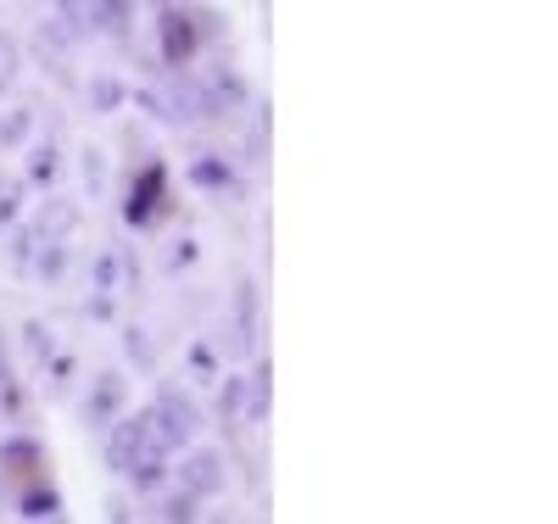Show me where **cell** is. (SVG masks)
Wrapping results in <instances>:
<instances>
[{"mask_svg":"<svg viewBox=\"0 0 558 524\" xmlns=\"http://www.w3.org/2000/svg\"><path fill=\"white\" fill-rule=\"evenodd\" d=\"M146 418H151V430H157L162 452L191 447V441H196V430H202V413H196V402L184 397V391H162V397L146 407Z\"/></svg>","mask_w":558,"mask_h":524,"instance_id":"obj_1","label":"cell"},{"mask_svg":"<svg viewBox=\"0 0 558 524\" xmlns=\"http://www.w3.org/2000/svg\"><path fill=\"white\" fill-rule=\"evenodd\" d=\"M162 202H168V168L162 162H146L134 179H129V196H123V223L134 229H151L162 218Z\"/></svg>","mask_w":558,"mask_h":524,"instance_id":"obj_2","label":"cell"},{"mask_svg":"<svg viewBox=\"0 0 558 524\" xmlns=\"http://www.w3.org/2000/svg\"><path fill=\"white\" fill-rule=\"evenodd\" d=\"M157 39H162V68L184 73V62H191V57H196V45H202L196 12H184V7H162V12H157Z\"/></svg>","mask_w":558,"mask_h":524,"instance_id":"obj_3","label":"cell"},{"mask_svg":"<svg viewBox=\"0 0 558 524\" xmlns=\"http://www.w3.org/2000/svg\"><path fill=\"white\" fill-rule=\"evenodd\" d=\"M146 452H162V441H157V430H151V418H146V413L118 418V424H112V436H107V458H112V468L129 474V463H134V458H146Z\"/></svg>","mask_w":558,"mask_h":524,"instance_id":"obj_4","label":"cell"},{"mask_svg":"<svg viewBox=\"0 0 558 524\" xmlns=\"http://www.w3.org/2000/svg\"><path fill=\"white\" fill-rule=\"evenodd\" d=\"M223 480H229V474H223V452H213V447H196L191 458H184L179 463V491L184 497H223Z\"/></svg>","mask_w":558,"mask_h":524,"instance_id":"obj_5","label":"cell"},{"mask_svg":"<svg viewBox=\"0 0 558 524\" xmlns=\"http://www.w3.org/2000/svg\"><path fill=\"white\" fill-rule=\"evenodd\" d=\"M0 480H45V447L28 441V436H12V441H0Z\"/></svg>","mask_w":558,"mask_h":524,"instance_id":"obj_6","label":"cell"},{"mask_svg":"<svg viewBox=\"0 0 558 524\" xmlns=\"http://www.w3.org/2000/svg\"><path fill=\"white\" fill-rule=\"evenodd\" d=\"M157 112H162L168 123H196V118H207L213 107H207V89H202L191 73H173L168 101H157Z\"/></svg>","mask_w":558,"mask_h":524,"instance_id":"obj_7","label":"cell"},{"mask_svg":"<svg viewBox=\"0 0 558 524\" xmlns=\"http://www.w3.org/2000/svg\"><path fill=\"white\" fill-rule=\"evenodd\" d=\"M257 336V284L241 279L235 284V324H229V357H246Z\"/></svg>","mask_w":558,"mask_h":524,"instance_id":"obj_8","label":"cell"},{"mask_svg":"<svg viewBox=\"0 0 558 524\" xmlns=\"http://www.w3.org/2000/svg\"><path fill=\"white\" fill-rule=\"evenodd\" d=\"M118 407H123V379L118 374H96V391H89V402H84V418L96 424V430H112Z\"/></svg>","mask_w":558,"mask_h":524,"instance_id":"obj_9","label":"cell"},{"mask_svg":"<svg viewBox=\"0 0 558 524\" xmlns=\"http://www.w3.org/2000/svg\"><path fill=\"white\" fill-rule=\"evenodd\" d=\"M17 513H23L28 524H57V519H62V497H57V486H51V480L23 486V491H17Z\"/></svg>","mask_w":558,"mask_h":524,"instance_id":"obj_10","label":"cell"},{"mask_svg":"<svg viewBox=\"0 0 558 524\" xmlns=\"http://www.w3.org/2000/svg\"><path fill=\"white\" fill-rule=\"evenodd\" d=\"M73 223H78V207H73V202H45V212L34 218V234H39L45 246H57Z\"/></svg>","mask_w":558,"mask_h":524,"instance_id":"obj_11","label":"cell"},{"mask_svg":"<svg viewBox=\"0 0 558 524\" xmlns=\"http://www.w3.org/2000/svg\"><path fill=\"white\" fill-rule=\"evenodd\" d=\"M241 101H246V84L229 73V68H218L213 84H207V107H213V112H235Z\"/></svg>","mask_w":558,"mask_h":524,"instance_id":"obj_12","label":"cell"},{"mask_svg":"<svg viewBox=\"0 0 558 524\" xmlns=\"http://www.w3.org/2000/svg\"><path fill=\"white\" fill-rule=\"evenodd\" d=\"M129 480H134V491H157V486L168 480V452L134 458V463H129Z\"/></svg>","mask_w":558,"mask_h":524,"instance_id":"obj_13","label":"cell"},{"mask_svg":"<svg viewBox=\"0 0 558 524\" xmlns=\"http://www.w3.org/2000/svg\"><path fill=\"white\" fill-rule=\"evenodd\" d=\"M84 23H89V28H101V34H123L129 7H118V0H89V7H84Z\"/></svg>","mask_w":558,"mask_h":524,"instance_id":"obj_14","label":"cell"},{"mask_svg":"<svg viewBox=\"0 0 558 524\" xmlns=\"http://www.w3.org/2000/svg\"><path fill=\"white\" fill-rule=\"evenodd\" d=\"M191 184H202V190H229V184H235V173H229L223 157H196V162H191Z\"/></svg>","mask_w":558,"mask_h":524,"instance_id":"obj_15","label":"cell"},{"mask_svg":"<svg viewBox=\"0 0 558 524\" xmlns=\"http://www.w3.org/2000/svg\"><path fill=\"white\" fill-rule=\"evenodd\" d=\"M57 173H62V151L45 139V146H34V157H28V179L34 184H57Z\"/></svg>","mask_w":558,"mask_h":524,"instance_id":"obj_16","label":"cell"},{"mask_svg":"<svg viewBox=\"0 0 558 524\" xmlns=\"http://www.w3.org/2000/svg\"><path fill=\"white\" fill-rule=\"evenodd\" d=\"M34 129V107H12L7 118H0V146H23Z\"/></svg>","mask_w":558,"mask_h":524,"instance_id":"obj_17","label":"cell"},{"mask_svg":"<svg viewBox=\"0 0 558 524\" xmlns=\"http://www.w3.org/2000/svg\"><path fill=\"white\" fill-rule=\"evenodd\" d=\"M0 413H7V418H23V386H17V374H12L7 357H0Z\"/></svg>","mask_w":558,"mask_h":524,"instance_id":"obj_18","label":"cell"},{"mask_svg":"<svg viewBox=\"0 0 558 524\" xmlns=\"http://www.w3.org/2000/svg\"><path fill=\"white\" fill-rule=\"evenodd\" d=\"M17 68H23V51H17V39H12V34H0V89H7V84L17 78Z\"/></svg>","mask_w":558,"mask_h":524,"instance_id":"obj_19","label":"cell"},{"mask_svg":"<svg viewBox=\"0 0 558 524\" xmlns=\"http://www.w3.org/2000/svg\"><path fill=\"white\" fill-rule=\"evenodd\" d=\"M17 202H23V179H0V223L17 218Z\"/></svg>","mask_w":558,"mask_h":524,"instance_id":"obj_20","label":"cell"},{"mask_svg":"<svg viewBox=\"0 0 558 524\" xmlns=\"http://www.w3.org/2000/svg\"><path fill=\"white\" fill-rule=\"evenodd\" d=\"M23 336H28V352H34L39 363L57 352V341H51V329H45V324H23Z\"/></svg>","mask_w":558,"mask_h":524,"instance_id":"obj_21","label":"cell"},{"mask_svg":"<svg viewBox=\"0 0 558 524\" xmlns=\"http://www.w3.org/2000/svg\"><path fill=\"white\" fill-rule=\"evenodd\" d=\"M162 513H168V524H202V519H196V497H184V491H179V497H168V508H162Z\"/></svg>","mask_w":558,"mask_h":524,"instance_id":"obj_22","label":"cell"},{"mask_svg":"<svg viewBox=\"0 0 558 524\" xmlns=\"http://www.w3.org/2000/svg\"><path fill=\"white\" fill-rule=\"evenodd\" d=\"M62 263H68V246H45V257H34V273L39 279H57Z\"/></svg>","mask_w":558,"mask_h":524,"instance_id":"obj_23","label":"cell"},{"mask_svg":"<svg viewBox=\"0 0 558 524\" xmlns=\"http://www.w3.org/2000/svg\"><path fill=\"white\" fill-rule=\"evenodd\" d=\"M223 413H241L246 418V379H223Z\"/></svg>","mask_w":558,"mask_h":524,"instance_id":"obj_24","label":"cell"},{"mask_svg":"<svg viewBox=\"0 0 558 524\" xmlns=\"http://www.w3.org/2000/svg\"><path fill=\"white\" fill-rule=\"evenodd\" d=\"M89 101H96V107H101V112H112V107H118V101H123V89H118V84H112V78H96V84H89Z\"/></svg>","mask_w":558,"mask_h":524,"instance_id":"obj_25","label":"cell"},{"mask_svg":"<svg viewBox=\"0 0 558 524\" xmlns=\"http://www.w3.org/2000/svg\"><path fill=\"white\" fill-rule=\"evenodd\" d=\"M129 357H140V363H151V341H146V329H129Z\"/></svg>","mask_w":558,"mask_h":524,"instance_id":"obj_26","label":"cell"},{"mask_svg":"<svg viewBox=\"0 0 558 524\" xmlns=\"http://www.w3.org/2000/svg\"><path fill=\"white\" fill-rule=\"evenodd\" d=\"M84 179H89V190H96V184L107 179V168H101V151H84Z\"/></svg>","mask_w":558,"mask_h":524,"instance_id":"obj_27","label":"cell"},{"mask_svg":"<svg viewBox=\"0 0 558 524\" xmlns=\"http://www.w3.org/2000/svg\"><path fill=\"white\" fill-rule=\"evenodd\" d=\"M184 263H196V241H179V246L168 252V268H184Z\"/></svg>","mask_w":558,"mask_h":524,"instance_id":"obj_28","label":"cell"},{"mask_svg":"<svg viewBox=\"0 0 558 524\" xmlns=\"http://www.w3.org/2000/svg\"><path fill=\"white\" fill-rule=\"evenodd\" d=\"M96 279H101V291H112V279H118V263H112V257H101V263H96Z\"/></svg>","mask_w":558,"mask_h":524,"instance_id":"obj_29","label":"cell"},{"mask_svg":"<svg viewBox=\"0 0 558 524\" xmlns=\"http://www.w3.org/2000/svg\"><path fill=\"white\" fill-rule=\"evenodd\" d=\"M0 357H7V352H0Z\"/></svg>","mask_w":558,"mask_h":524,"instance_id":"obj_30","label":"cell"},{"mask_svg":"<svg viewBox=\"0 0 558 524\" xmlns=\"http://www.w3.org/2000/svg\"><path fill=\"white\" fill-rule=\"evenodd\" d=\"M57 524H62V519H57Z\"/></svg>","mask_w":558,"mask_h":524,"instance_id":"obj_31","label":"cell"}]
</instances>
